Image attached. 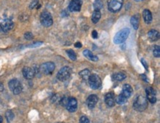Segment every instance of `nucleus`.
<instances>
[{
    "label": "nucleus",
    "instance_id": "nucleus-36",
    "mask_svg": "<svg viewBox=\"0 0 160 123\" xmlns=\"http://www.w3.org/2000/svg\"><path fill=\"white\" fill-rule=\"evenodd\" d=\"M0 91H1V92L3 91V86H2V84H0Z\"/></svg>",
    "mask_w": 160,
    "mask_h": 123
},
{
    "label": "nucleus",
    "instance_id": "nucleus-28",
    "mask_svg": "<svg viewBox=\"0 0 160 123\" xmlns=\"http://www.w3.org/2000/svg\"><path fill=\"white\" fill-rule=\"evenodd\" d=\"M153 53H154V57L156 58H159L160 57V48L159 46H155L154 48V51H153Z\"/></svg>",
    "mask_w": 160,
    "mask_h": 123
},
{
    "label": "nucleus",
    "instance_id": "nucleus-14",
    "mask_svg": "<svg viewBox=\"0 0 160 123\" xmlns=\"http://www.w3.org/2000/svg\"><path fill=\"white\" fill-rule=\"evenodd\" d=\"M98 102V96L95 94H92V95H89V97L87 98L86 104L89 109H93L96 106Z\"/></svg>",
    "mask_w": 160,
    "mask_h": 123
},
{
    "label": "nucleus",
    "instance_id": "nucleus-30",
    "mask_svg": "<svg viewBox=\"0 0 160 123\" xmlns=\"http://www.w3.org/2000/svg\"><path fill=\"white\" fill-rule=\"evenodd\" d=\"M80 123H90L89 118L86 116H83L80 119Z\"/></svg>",
    "mask_w": 160,
    "mask_h": 123
},
{
    "label": "nucleus",
    "instance_id": "nucleus-29",
    "mask_svg": "<svg viewBox=\"0 0 160 123\" xmlns=\"http://www.w3.org/2000/svg\"><path fill=\"white\" fill-rule=\"evenodd\" d=\"M24 37H25V38L26 39V40L30 41L33 38V35L31 32H27V33H25V35H24Z\"/></svg>",
    "mask_w": 160,
    "mask_h": 123
},
{
    "label": "nucleus",
    "instance_id": "nucleus-25",
    "mask_svg": "<svg viewBox=\"0 0 160 123\" xmlns=\"http://www.w3.org/2000/svg\"><path fill=\"white\" fill-rule=\"evenodd\" d=\"M67 54L68 55L69 58L72 60V61H76L77 60V55L76 53L74 52V50H67L66 51Z\"/></svg>",
    "mask_w": 160,
    "mask_h": 123
},
{
    "label": "nucleus",
    "instance_id": "nucleus-13",
    "mask_svg": "<svg viewBox=\"0 0 160 123\" xmlns=\"http://www.w3.org/2000/svg\"><path fill=\"white\" fill-rule=\"evenodd\" d=\"M22 74H23V76L25 77V78L27 80L33 79L35 76L34 69L28 66L24 67L23 69H22Z\"/></svg>",
    "mask_w": 160,
    "mask_h": 123
},
{
    "label": "nucleus",
    "instance_id": "nucleus-8",
    "mask_svg": "<svg viewBox=\"0 0 160 123\" xmlns=\"http://www.w3.org/2000/svg\"><path fill=\"white\" fill-rule=\"evenodd\" d=\"M39 68H40L41 72L44 75H51L54 72L55 65L53 62H46L44 64H42Z\"/></svg>",
    "mask_w": 160,
    "mask_h": 123
},
{
    "label": "nucleus",
    "instance_id": "nucleus-1",
    "mask_svg": "<svg viewBox=\"0 0 160 123\" xmlns=\"http://www.w3.org/2000/svg\"><path fill=\"white\" fill-rule=\"evenodd\" d=\"M133 107L137 111H143L148 107V101L146 98L142 95H139L134 100Z\"/></svg>",
    "mask_w": 160,
    "mask_h": 123
},
{
    "label": "nucleus",
    "instance_id": "nucleus-15",
    "mask_svg": "<svg viewBox=\"0 0 160 123\" xmlns=\"http://www.w3.org/2000/svg\"><path fill=\"white\" fill-rule=\"evenodd\" d=\"M132 93L133 88L131 87V86L129 84H125L123 86V90H122V93L120 94L128 100L131 96Z\"/></svg>",
    "mask_w": 160,
    "mask_h": 123
},
{
    "label": "nucleus",
    "instance_id": "nucleus-7",
    "mask_svg": "<svg viewBox=\"0 0 160 123\" xmlns=\"http://www.w3.org/2000/svg\"><path fill=\"white\" fill-rule=\"evenodd\" d=\"M123 5V0H110L108 5L109 10L112 13H117L120 10Z\"/></svg>",
    "mask_w": 160,
    "mask_h": 123
},
{
    "label": "nucleus",
    "instance_id": "nucleus-4",
    "mask_svg": "<svg viewBox=\"0 0 160 123\" xmlns=\"http://www.w3.org/2000/svg\"><path fill=\"white\" fill-rule=\"evenodd\" d=\"M8 86L11 92L15 95L19 94L22 92V85L17 79H12L9 81Z\"/></svg>",
    "mask_w": 160,
    "mask_h": 123
},
{
    "label": "nucleus",
    "instance_id": "nucleus-27",
    "mask_svg": "<svg viewBox=\"0 0 160 123\" xmlns=\"http://www.w3.org/2000/svg\"><path fill=\"white\" fill-rule=\"evenodd\" d=\"M116 103L119 105H123L127 102V99L125 98L123 96H122L121 94H120L119 96H117V97L116 98Z\"/></svg>",
    "mask_w": 160,
    "mask_h": 123
},
{
    "label": "nucleus",
    "instance_id": "nucleus-2",
    "mask_svg": "<svg viewBox=\"0 0 160 123\" xmlns=\"http://www.w3.org/2000/svg\"><path fill=\"white\" fill-rule=\"evenodd\" d=\"M129 34H130V29L124 28L122 29L119 32H117V34L115 35L113 39V42L115 44H120L122 43L125 42L127 38H128Z\"/></svg>",
    "mask_w": 160,
    "mask_h": 123
},
{
    "label": "nucleus",
    "instance_id": "nucleus-35",
    "mask_svg": "<svg viewBox=\"0 0 160 123\" xmlns=\"http://www.w3.org/2000/svg\"><path fill=\"white\" fill-rule=\"evenodd\" d=\"M75 47H77V48H81V47H82V44H81V42H77L75 43Z\"/></svg>",
    "mask_w": 160,
    "mask_h": 123
},
{
    "label": "nucleus",
    "instance_id": "nucleus-31",
    "mask_svg": "<svg viewBox=\"0 0 160 123\" xmlns=\"http://www.w3.org/2000/svg\"><path fill=\"white\" fill-rule=\"evenodd\" d=\"M39 0H33V2L30 3V9H33V8H35L38 5H39Z\"/></svg>",
    "mask_w": 160,
    "mask_h": 123
},
{
    "label": "nucleus",
    "instance_id": "nucleus-16",
    "mask_svg": "<svg viewBox=\"0 0 160 123\" xmlns=\"http://www.w3.org/2000/svg\"><path fill=\"white\" fill-rule=\"evenodd\" d=\"M105 103L109 107H113L115 105V96L114 94L110 92L106 94L105 96Z\"/></svg>",
    "mask_w": 160,
    "mask_h": 123
},
{
    "label": "nucleus",
    "instance_id": "nucleus-33",
    "mask_svg": "<svg viewBox=\"0 0 160 123\" xmlns=\"http://www.w3.org/2000/svg\"><path fill=\"white\" fill-rule=\"evenodd\" d=\"M92 37L94 39H97L98 38V33L96 30H93V31H92Z\"/></svg>",
    "mask_w": 160,
    "mask_h": 123
},
{
    "label": "nucleus",
    "instance_id": "nucleus-10",
    "mask_svg": "<svg viewBox=\"0 0 160 123\" xmlns=\"http://www.w3.org/2000/svg\"><path fill=\"white\" fill-rule=\"evenodd\" d=\"M14 23L12 20L9 19H5L0 23V28L4 33H8V31L13 28Z\"/></svg>",
    "mask_w": 160,
    "mask_h": 123
},
{
    "label": "nucleus",
    "instance_id": "nucleus-12",
    "mask_svg": "<svg viewBox=\"0 0 160 123\" xmlns=\"http://www.w3.org/2000/svg\"><path fill=\"white\" fill-rule=\"evenodd\" d=\"M145 92H146V97L148 101L152 104H154L157 100L156 92L152 87H148L145 90Z\"/></svg>",
    "mask_w": 160,
    "mask_h": 123
},
{
    "label": "nucleus",
    "instance_id": "nucleus-3",
    "mask_svg": "<svg viewBox=\"0 0 160 123\" xmlns=\"http://www.w3.org/2000/svg\"><path fill=\"white\" fill-rule=\"evenodd\" d=\"M41 24L45 27H49L53 24V19L51 13L48 11H43L40 16Z\"/></svg>",
    "mask_w": 160,
    "mask_h": 123
},
{
    "label": "nucleus",
    "instance_id": "nucleus-11",
    "mask_svg": "<svg viewBox=\"0 0 160 123\" xmlns=\"http://www.w3.org/2000/svg\"><path fill=\"white\" fill-rule=\"evenodd\" d=\"M67 111L69 112H75L78 108V102L77 100L74 97H68V100L66 104Z\"/></svg>",
    "mask_w": 160,
    "mask_h": 123
},
{
    "label": "nucleus",
    "instance_id": "nucleus-22",
    "mask_svg": "<svg viewBox=\"0 0 160 123\" xmlns=\"http://www.w3.org/2000/svg\"><path fill=\"white\" fill-rule=\"evenodd\" d=\"M126 78V75H125L123 72H117V73H115L112 75V79L114 80H117V81H122L124 79Z\"/></svg>",
    "mask_w": 160,
    "mask_h": 123
},
{
    "label": "nucleus",
    "instance_id": "nucleus-6",
    "mask_svg": "<svg viewBox=\"0 0 160 123\" xmlns=\"http://www.w3.org/2000/svg\"><path fill=\"white\" fill-rule=\"evenodd\" d=\"M72 75V69L69 66L62 67L57 74L58 80L60 81H66L70 78Z\"/></svg>",
    "mask_w": 160,
    "mask_h": 123
},
{
    "label": "nucleus",
    "instance_id": "nucleus-18",
    "mask_svg": "<svg viewBox=\"0 0 160 123\" xmlns=\"http://www.w3.org/2000/svg\"><path fill=\"white\" fill-rule=\"evenodd\" d=\"M83 55H84V56L86 57V58H88L89 60L92 61H98L99 60L98 56L95 55L90 50H84V52H83Z\"/></svg>",
    "mask_w": 160,
    "mask_h": 123
},
{
    "label": "nucleus",
    "instance_id": "nucleus-9",
    "mask_svg": "<svg viewBox=\"0 0 160 123\" xmlns=\"http://www.w3.org/2000/svg\"><path fill=\"white\" fill-rule=\"evenodd\" d=\"M83 0H71L69 4L68 9L71 12H79L82 7Z\"/></svg>",
    "mask_w": 160,
    "mask_h": 123
},
{
    "label": "nucleus",
    "instance_id": "nucleus-32",
    "mask_svg": "<svg viewBox=\"0 0 160 123\" xmlns=\"http://www.w3.org/2000/svg\"><path fill=\"white\" fill-rule=\"evenodd\" d=\"M42 44H43V42H36V43H34V44H32L31 45L27 46V47H37L41 45Z\"/></svg>",
    "mask_w": 160,
    "mask_h": 123
},
{
    "label": "nucleus",
    "instance_id": "nucleus-19",
    "mask_svg": "<svg viewBox=\"0 0 160 123\" xmlns=\"http://www.w3.org/2000/svg\"><path fill=\"white\" fill-rule=\"evenodd\" d=\"M148 37L151 41H156L159 38V33L156 30H151L148 33Z\"/></svg>",
    "mask_w": 160,
    "mask_h": 123
},
{
    "label": "nucleus",
    "instance_id": "nucleus-24",
    "mask_svg": "<svg viewBox=\"0 0 160 123\" xmlns=\"http://www.w3.org/2000/svg\"><path fill=\"white\" fill-rule=\"evenodd\" d=\"M93 7L95 10L100 11L103 7V3L102 0H95L93 3Z\"/></svg>",
    "mask_w": 160,
    "mask_h": 123
},
{
    "label": "nucleus",
    "instance_id": "nucleus-20",
    "mask_svg": "<svg viewBox=\"0 0 160 123\" xmlns=\"http://www.w3.org/2000/svg\"><path fill=\"white\" fill-rule=\"evenodd\" d=\"M140 14H135L131 18L130 22L131 25L133 26L135 30H137L139 28V25H140Z\"/></svg>",
    "mask_w": 160,
    "mask_h": 123
},
{
    "label": "nucleus",
    "instance_id": "nucleus-26",
    "mask_svg": "<svg viewBox=\"0 0 160 123\" xmlns=\"http://www.w3.org/2000/svg\"><path fill=\"white\" fill-rule=\"evenodd\" d=\"M5 117H6V120L8 121V122H11L14 119V114L11 110H8L5 112Z\"/></svg>",
    "mask_w": 160,
    "mask_h": 123
},
{
    "label": "nucleus",
    "instance_id": "nucleus-37",
    "mask_svg": "<svg viewBox=\"0 0 160 123\" xmlns=\"http://www.w3.org/2000/svg\"><path fill=\"white\" fill-rule=\"evenodd\" d=\"M2 122H3V118L0 116V123H2Z\"/></svg>",
    "mask_w": 160,
    "mask_h": 123
},
{
    "label": "nucleus",
    "instance_id": "nucleus-34",
    "mask_svg": "<svg viewBox=\"0 0 160 123\" xmlns=\"http://www.w3.org/2000/svg\"><path fill=\"white\" fill-rule=\"evenodd\" d=\"M141 62H142V64H143V66H145V69H148V65H147V64H146V62H145V61L144 59H141Z\"/></svg>",
    "mask_w": 160,
    "mask_h": 123
},
{
    "label": "nucleus",
    "instance_id": "nucleus-38",
    "mask_svg": "<svg viewBox=\"0 0 160 123\" xmlns=\"http://www.w3.org/2000/svg\"><path fill=\"white\" fill-rule=\"evenodd\" d=\"M135 1H137V2H140V1H142V0H135Z\"/></svg>",
    "mask_w": 160,
    "mask_h": 123
},
{
    "label": "nucleus",
    "instance_id": "nucleus-5",
    "mask_svg": "<svg viewBox=\"0 0 160 123\" xmlns=\"http://www.w3.org/2000/svg\"><path fill=\"white\" fill-rule=\"evenodd\" d=\"M88 82H89L90 87L95 90L100 89L102 86V80H101L100 78L96 74L90 75L89 78H88Z\"/></svg>",
    "mask_w": 160,
    "mask_h": 123
},
{
    "label": "nucleus",
    "instance_id": "nucleus-23",
    "mask_svg": "<svg viewBox=\"0 0 160 123\" xmlns=\"http://www.w3.org/2000/svg\"><path fill=\"white\" fill-rule=\"evenodd\" d=\"M91 75V72L89 69H84V70L81 71L79 72V76L82 78L83 80H88V78H89Z\"/></svg>",
    "mask_w": 160,
    "mask_h": 123
},
{
    "label": "nucleus",
    "instance_id": "nucleus-17",
    "mask_svg": "<svg viewBox=\"0 0 160 123\" xmlns=\"http://www.w3.org/2000/svg\"><path fill=\"white\" fill-rule=\"evenodd\" d=\"M142 16L144 19V22L146 24L151 23L153 20L152 13L148 9H145L142 12Z\"/></svg>",
    "mask_w": 160,
    "mask_h": 123
},
{
    "label": "nucleus",
    "instance_id": "nucleus-21",
    "mask_svg": "<svg viewBox=\"0 0 160 123\" xmlns=\"http://www.w3.org/2000/svg\"><path fill=\"white\" fill-rule=\"evenodd\" d=\"M101 18V13L98 10H95L92 15V21L94 24H97Z\"/></svg>",
    "mask_w": 160,
    "mask_h": 123
}]
</instances>
